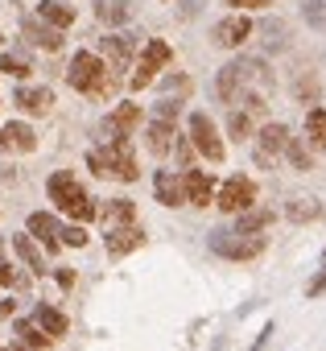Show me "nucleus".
Masks as SVG:
<instances>
[{
  "label": "nucleus",
  "mask_w": 326,
  "mask_h": 351,
  "mask_svg": "<svg viewBox=\"0 0 326 351\" xmlns=\"http://www.w3.org/2000/svg\"><path fill=\"white\" fill-rule=\"evenodd\" d=\"M285 153H289V161H293V169H310V149L297 141V136H289V145H285Z\"/></svg>",
  "instance_id": "33"
},
{
  "label": "nucleus",
  "mask_w": 326,
  "mask_h": 351,
  "mask_svg": "<svg viewBox=\"0 0 326 351\" xmlns=\"http://www.w3.org/2000/svg\"><path fill=\"white\" fill-rule=\"evenodd\" d=\"M190 141H195V149L207 161H223V141H219V132H215V124H211L207 112H195L190 116Z\"/></svg>",
  "instance_id": "8"
},
{
  "label": "nucleus",
  "mask_w": 326,
  "mask_h": 351,
  "mask_svg": "<svg viewBox=\"0 0 326 351\" xmlns=\"http://www.w3.org/2000/svg\"><path fill=\"white\" fill-rule=\"evenodd\" d=\"M95 215L103 219L108 232H112V228H124V223H136V207H132V199H112V203L99 207Z\"/></svg>",
  "instance_id": "17"
},
{
  "label": "nucleus",
  "mask_w": 326,
  "mask_h": 351,
  "mask_svg": "<svg viewBox=\"0 0 326 351\" xmlns=\"http://www.w3.org/2000/svg\"><path fill=\"white\" fill-rule=\"evenodd\" d=\"M0 136H5V149H17V153H34L38 149V136H34V128L29 124H9L5 132H0Z\"/></svg>",
  "instance_id": "21"
},
{
  "label": "nucleus",
  "mask_w": 326,
  "mask_h": 351,
  "mask_svg": "<svg viewBox=\"0 0 326 351\" xmlns=\"http://www.w3.org/2000/svg\"><path fill=\"white\" fill-rule=\"evenodd\" d=\"M17 108L29 112V116H46L54 108V91L50 87H21L17 91Z\"/></svg>",
  "instance_id": "16"
},
{
  "label": "nucleus",
  "mask_w": 326,
  "mask_h": 351,
  "mask_svg": "<svg viewBox=\"0 0 326 351\" xmlns=\"http://www.w3.org/2000/svg\"><path fill=\"white\" fill-rule=\"evenodd\" d=\"M38 17H42L46 25H54V29H71V25H75V9L62 5V0H42V5H38Z\"/></svg>",
  "instance_id": "20"
},
{
  "label": "nucleus",
  "mask_w": 326,
  "mask_h": 351,
  "mask_svg": "<svg viewBox=\"0 0 326 351\" xmlns=\"http://www.w3.org/2000/svg\"><path fill=\"white\" fill-rule=\"evenodd\" d=\"M248 38H252V21L240 17V13H236V17H223V21L215 25V46H227V50H231V46H240V42H248Z\"/></svg>",
  "instance_id": "13"
},
{
  "label": "nucleus",
  "mask_w": 326,
  "mask_h": 351,
  "mask_svg": "<svg viewBox=\"0 0 326 351\" xmlns=\"http://www.w3.org/2000/svg\"><path fill=\"white\" fill-rule=\"evenodd\" d=\"M268 223H273V211H264V207H248V211H240L236 232H240V236H260Z\"/></svg>",
  "instance_id": "22"
},
{
  "label": "nucleus",
  "mask_w": 326,
  "mask_h": 351,
  "mask_svg": "<svg viewBox=\"0 0 326 351\" xmlns=\"http://www.w3.org/2000/svg\"><path fill=\"white\" fill-rule=\"evenodd\" d=\"M256 203V182L252 178H227L223 186H219V195H215V207L219 211H227V215H240V211H248Z\"/></svg>",
  "instance_id": "6"
},
{
  "label": "nucleus",
  "mask_w": 326,
  "mask_h": 351,
  "mask_svg": "<svg viewBox=\"0 0 326 351\" xmlns=\"http://www.w3.org/2000/svg\"><path fill=\"white\" fill-rule=\"evenodd\" d=\"M305 25H314V29H322L326 34V0H305Z\"/></svg>",
  "instance_id": "30"
},
{
  "label": "nucleus",
  "mask_w": 326,
  "mask_h": 351,
  "mask_svg": "<svg viewBox=\"0 0 326 351\" xmlns=\"http://www.w3.org/2000/svg\"><path fill=\"white\" fill-rule=\"evenodd\" d=\"M58 285L71 289V285H75V273H71V269H58Z\"/></svg>",
  "instance_id": "40"
},
{
  "label": "nucleus",
  "mask_w": 326,
  "mask_h": 351,
  "mask_svg": "<svg viewBox=\"0 0 326 351\" xmlns=\"http://www.w3.org/2000/svg\"><path fill=\"white\" fill-rule=\"evenodd\" d=\"M268 83H273V75H268V66L260 58H236V62H227L219 71L215 95L223 104H236V99H248V95H264Z\"/></svg>",
  "instance_id": "1"
},
{
  "label": "nucleus",
  "mask_w": 326,
  "mask_h": 351,
  "mask_svg": "<svg viewBox=\"0 0 326 351\" xmlns=\"http://www.w3.org/2000/svg\"><path fill=\"white\" fill-rule=\"evenodd\" d=\"M174 116H178V104L174 99H161L157 112H153V120H170V124H174Z\"/></svg>",
  "instance_id": "37"
},
{
  "label": "nucleus",
  "mask_w": 326,
  "mask_h": 351,
  "mask_svg": "<svg viewBox=\"0 0 326 351\" xmlns=\"http://www.w3.org/2000/svg\"><path fill=\"white\" fill-rule=\"evenodd\" d=\"M58 232H62V228H58V219H54V215H46V211L29 215V236H38L50 252H58V244H62V240H58Z\"/></svg>",
  "instance_id": "19"
},
{
  "label": "nucleus",
  "mask_w": 326,
  "mask_h": 351,
  "mask_svg": "<svg viewBox=\"0 0 326 351\" xmlns=\"http://www.w3.org/2000/svg\"><path fill=\"white\" fill-rule=\"evenodd\" d=\"M285 215H289L293 223H314V219L326 215V207H322L318 199H293V203L285 207Z\"/></svg>",
  "instance_id": "24"
},
{
  "label": "nucleus",
  "mask_w": 326,
  "mask_h": 351,
  "mask_svg": "<svg viewBox=\"0 0 326 351\" xmlns=\"http://www.w3.org/2000/svg\"><path fill=\"white\" fill-rule=\"evenodd\" d=\"M211 252L227 261H252L264 252V236H240V232H211Z\"/></svg>",
  "instance_id": "5"
},
{
  "label": "nucleus",
  "mask_w": 326,
  "mask_h": 351,
  "mask_svg": "<svg viewBox=\"0 0 326 351\" xmlns=\"http://www.w3.org/2000/svg\"><path fill=\"white\" fill-rule=\"evenodd\" d=\"M166 62H170V46H166V42H161V38H153V42H149L145 50H140V62H136V75L128 79V87H132V91H140V87H149V83H153V75H157L161 66H166Z\"/></svg>",
  "instance_id": "7"
},
{
  "label": "nucleus",
  "mask_w": 326,
  "mask_h": 351,
  "mask_svg": "<svg viewBox=\"0 0 326 351\" xmlns=\"http://www.w3.org/2000/svg\"><path fill=\"white\" fill-rule=\"evenodd\" d=\"M153 191H157V203H166V207H182V178L170 169H157V178H153Z\"/></svg>",
  "instance_id": "15"
},
{
  "label": "nucleus",
  "mask_w": 326,
  "mask_h": 351,
  "mask_svg": "<svg viewBox=\"0 0 326 351\" xmlns=\"http://www.w3.org/2000/svg\"><path fill=\"white\" fill-rule=\"evenodd\" d=\"M21 34H25L34 46H42V50H58V46H62V29H54V25H46V21H34V17L21 25Z\"/></svg>",
  "instance_id": "18"
},
{
  "label": "nucleus",
  "mask_w": 326,
  "mask_h": 351,
  "mask_svg": "<svg viewBox=\"0 0 326 351\" xmlns=\"http://www.w3.org/2000/svg\"><path fill=\"white\" fill-rule=\"evenodd\" d=\"M231 5H236V9H264L268 0H231Z\"/></svg>",
  "instance_id": "39"
},
{
  "label": "nucleus",
  "mask_w": 326,
  "mask_h": 351,
  "mask_svg": "<svg viewBox=\"0 0 326 351\" xmlns=\"http://www.w3.org/2000/svg\"><path fill=\"white\" fill-rule=\"evenodd\" d=\"M87 165H91V173H99V178H120V182H136L140 178L128 141H112L108 149H91Z\"/></svg>",
  "instance_id": "3"
},
{
  "label": "nucleus",
  "mask_w": 326,
  "mask_h": 351,
  "mask_svg": "<svg viewBox=\"0 0 326 351\" xmlns=\"http://www.w3.org/2000/svg\"><path fill=\"white\" fill-rule=\"evenodd\" d=\"M285 145H289V128L285 124H264L260 128V145H256V161L273 165V157L285 153Z\"/></svg>",
  "instance_id": "12"
},
{
  "label": "nucleus",
  "mask_w": 326,
  "mask_h": 351,
  "mask_svg": "<svg viewBox=\"0 0 326 351\" xmlns=\"http://www.w3.org/2000/svg\"><path fill=\"white\" fill-rule=\"evenodd\" d=\"M132 50H136L132 34H108V38H99V54L108 58V71H112V75H116V71H128Z\"/></svg>",
  "instance_id": "9"
},
{
  "label": "nucleus",
  "mask_w": 326,
  "mask_h": 351,
  "mask_svg": "<svg viewBox=\"0 0 326 351\" xmlns=\"http://www.w3.org/2000/svg\"><path fill=\"white\" fill-rule=\"evenodd\" d=\"M322 289H326V269H322V273H318V277H314V281L305 285V293H310V298H318Z\"/></svg>",
  "instance_id": "38"
},
{
  "label": "nucleus",
  "mask_w": 326,
  "mask_h": 351,
  "mask_svg": "<svg viewBox=\"0 0 326 351\" xmlns=\"http://www.w3.org/2000/svg\"><path fill=\"white\" fill-rule=\"evenodd\" d=\"M174 136H178V132H174L170 120H153V124H149V149H153L157 157H166V153L174 149Z\"/></svg>",
  "instance_id": "23"
},
{
  "label": "nucleus",
  "mask_w": 326,
  "mask_h": 351,
  "mask_svg": "<svg viewBox=\"0 0 326 351\" xmlns=\"http://www.w3.org/2000/svg\"><path fill=\"white\" fill-rule=\"evenodd\" d=\"M0 285L5 289H25V277L17 269H9V265H0Z\"/></svg>",
  "instance_id": "35"
},
{
  "label": "nucleus",
  "mask_w": 326,
  "mask_h": 351,
  "mask_svg": "<svg viewBox=\"0 0 326 351\" xmlns=\"http://www.w3.org/2000/svg\"><path fill=\"white\" fill-rule=\"evenodd\" d=\"M145 244V232L136 228V223H124V228H112L108 232V252L112 256H128V252H136Z\"/></svg>",
  "instance_id": "14"
},
{
  "label": "nucleus",
  "mask_w": 326,
  "mask_h": 351,
  "mask_svg": "<svg viewBox=\"0 0 326 351\" xmlns=\"http://www.w3.org/2000/svg\"><path fill=\"white\" fill-rule=\"evenodd\" d=\"M227 132H231L236 141H248V136H252V120H248V112H231V120H227Z\"/></svg>",
  "instance_id": "32"
},
{
  "label": "nucleus",
  "mask_w": 326,
  "mask_h": 351,
  "mask_svg": "<svg viewBox=\"0 0 326 351\" xmlns=\"http://www.w3.org/2000/svg\"><path fill=\"white\" fill-rule=\"evenodd\" d=\"M136 124H140V108H136V104H120V108L103 120V132H108L112 141H128Z\"/></svg>",
  "instance_id": "11"
},
{
  "label": "nucleus",
  "mask_w": 326,
  "mask_h": 351,
  "mask_svg": "<svg viewBox=\"0 0 326 351\" xmlns=\"http://www.w3.org/2000/svg\"><path fill=\"white\" fill-rule=\"evenodd\" d=\"M305 132H310V145L326 149V112L310 108V116H305Z\"/></svg>",
  "instance_id": "29"
},
{
  "label": "nucleus",
  "mask_w": 326,
  "mask_h": 351,
  "mask_svg": "<svg viewBox=\"0 0 326 351\" xmlns=\"http://www.w3.org/2000/svg\"><path fill=\"white\" fill-rule=\"evenodd\" d=\"M50 203H58L71 219H79V223H87V219H95V203H91V195L75 182V173H66V169H58V173H50Z\"/></svg>",
  "instance_id": "4"
},
{
  "label": "nucleus",
  "mask_w": 326,
  "mask_h": 351,
  "mask_svg": "<svg viewBox=\"0 0 326 351\" xmlns=\"http://www.w3.org/2000/svg\"><path fill=\"white\" fill-rule=\"evenodd\" d=\"M264 38H268V50H281L285 46V25L281 21H268L264 25Z\"/></svg>",
  "instance_id": "34"
},
{
  "label": "nucleus",
  "mask_w": 326,
  "mask_h": 351,
  "mask_svg": "<svg viewBox=\"0 0 326 351\" xmlns=\"http://www.w3.org/2000/svg\"><path fill=\"white\" fill-rule=\"evenodd\" d=\"M199 5H203V0H186V9H182V13H186V17H195V13H199Z\"/></svg>",
  "instance_id": "42"
},
{
  "label": "nucleus",
  "mask_w": 326,
  "mask_h": 351,
  "mask_svg": "<svg viewBox=\"0 0 326 351\" xmlns=\"http://www.w3.org/2000/svg\"><path fill=\"white\" fill-rule=\"evenodd\" d=\"M182 195H186V203H195V207L215 203V182H211V173L186 169V173H182Z\"/></svg>",
  "instance_id": "10"
},
{
  "label": "nucleus",
  "mask_w": 326,
  "mask_h": 351,
  "mask_svg": "<svg viewBox=\"0 0 326 351\" xmlns=\"http://www.w3.org/2000/svg\"><path fill=\"white\" fill-rule=\"evenodd\" d=\"M17 343H25V347H34V351H42L46 343H50V335L38 326V322H17Z\"/></svg>",
  "instance_id": "28"
},
{
  "label": "nucleus",
  "mask_w": 326,
  "mask_h": 351,
  "mask_svg": "<svg viewBox=\"0 0 326 351\" xmlns=\"http://www.w3.org/2000/svg\"><path fill=\"white\" fill-rule=\"evenodd\" d=\"M66 83L75 87V91H87V95H99V99H108L112 91H116V75L108 71V62L99 58V54H75L71 58V71H66Z\"/></svg>",
  "instance_id": "2"
},
{
  "label": "nucleus",
  "mask_w": 326,
  "mask_h": 351,
  "mask_svg": "<svg viewBox=\"0 0 326 351\" xmlns=\"http://www.w3.org/2000/svg\"><path fill=\"white\" fill-rule=\"evenodd\" d=\"M13 248H17V256H21L34 273H46V256L38 252V244H34L29 236H13Z\"/></svg>",
  "instance_id": "26"
},
{
  "label": "nucleus",
  "mask_w": 326,
  "mask_h": 351,
  "mask_svg": "<svg viewBox=\"0 0 326 351\" xmlns=\"http://www.w3.org/2000/svg\"><path fill=\"white\" fill-rule=\"evenodd\" d=\"M178 157H182V165L190 161V141H178Z\"/></svg>",
  "instance_id": "41"
},
{
  "label": "nucleus",
  "mask_w": 326,
  "mask_h": 351,
  "mask_svg": "<svg viewBox=\"0 0 326 351\" xmlns=\"http://www.w3.org/2000/svg\"><path fill=\"white\" fill-rule=\"evenodd\" d=\"M58 236H62V244H71V248H83V244H87V232H83L79 223H75V228H62Z\"/></svg>",
  "instance_id": "36"
},
{
  "label": "nucleus",
  "mask_w": 326,
  "mask_h": 351,
  "mask_svg": "<svg viewBox=\"0 0 326 351\" xmlns=\"http://www.w3.org/2000/svg\"><path fill=\"white\" fill-rule=\"evenodd\" d=\"M38 326L54 339V335H66V314H58V310H50V306H38Z\"/></svg>",
  "instance_id": "27"
},
{
  "label": "nucleus",
  "mask_w": 326,
  "mask_h": 351,
  "mask_svg": "<svg viewBox=\"0 0 326 351\" xmlns=\"http://www.w3.org/2000/svg\"><path fill=\"white\" fill-rule=\"evenodd\" d=\"M0 71L13 75V79H25L29 75V58L25 54H5V58H0Z\"/></svg>",
  "instance_id": "31"
},
{
  "label": "nucleus",
  "mask_w": 326,
  "mask_h": 351,
  "mask_svg": "<svg viewBox=\"0 0 326 351\" xmlns=\"http://www.w3.org/2000/svg\"><path fill=\"white\" fill-rule=\"evenodd\" d=\"M128 0H99V5H95V17L103 21V25H124L128 21Z\"/></svg>",
  "instance_id": "25"
}]
</instances>
